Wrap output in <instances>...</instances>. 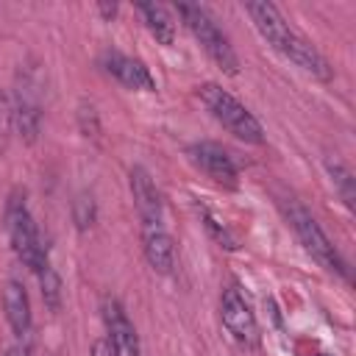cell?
Returning <instances> with one entry per match:
<instances>
[{
  "instance_id": "1",
  "label": "cell",
  "mask_w": 356,
  "mask_h": 356,
  "mask_svg": "<svg viewBox=\"0 0 356 356\" xmlns=\"http://www.w3.org/2000/svg\"><path fill=\"white\" fill-rule=\"evenodd\" d=\"M6 231H8V239H11L17 259L39 275L47 267V253H44V245L39 239V228L31 217V209H28L22 192H11V197L6 203Z\"/></svg>"
},
{
  "instance_id": "2",
  "label": "cell",
  "mask_w": 356,
  "mask_h": 356,
  "mask_svg": "<svg viewBox=\"0 0 356 356\" xmlns=\"http://www.w3.org/2000/svg\"><path fill=\"white\" fill-rule=\"evenodd\" d=\"M200 100L203 106L211 111V117L236 139L250 142V145H261L264 142V128L261 122L225 89H220L217 83H203L200 86Z\"/></svg>"
},
{
  "instance_id": "3",
  "label": "cell",
  "mask_w": 356,
  "mask_h": 356,
  "mask_svg": "<svg viewBox=\"0 0 356 356\" xmlns=\"http://www.w3.org/2000/svg\"><path fill=\"white\" fill-rule=\"evenodd\" d=\"M284 217L286 222L292 225L295 236L300 239V245L306 248V253L320 264L325 267L328 273H337L342 278H348V267L342 261V256L337 253V248L331 245V239L325 236V231L320 228V222L312 217V211L306 206H300L298 200H286L284 203Z\"/></svg>"
},
{
  "instance_id": "4",
  "label": "cell",
  "mask_w": 356,
  "mask_h": 356,
  "mask_svg": "<svg viewBox=\"0 0 356 356\" xmlns=\"http://www.w3.org/2000/svg\"><path fill=\"white\" fill-rule=\"evenodd\" d=\"M178 14L184 19V25L189 28V33L200 42V47L209 53V58L225 72V75H239V58L231 47V42L222 36V31L217 28V22L206 14V8L195 6V3H178Z\"/></svg>"
},
{
  "instance_id": "5",
  "label": "cell",
  "mask_w": 356,
  "mask_h": 356,
  "mask_svg": "<svg viewBox=\"0 0 356 356\" xmlns=\"http://www.w3.org/2000/svg\"><path fill=\"white\" fill-rule=\"evenodd\" d=\"M220 317H222L225 331L239 345H245V348H256L259 345V323H256V314H253L250 303L245 300V295H242V289L236 284H231V286L222 289Z\"/></svg>"
},
{
  "instance_id": "6",
  "label": "cell",
  "mask_w": 356,
  "mask_h": 356,
  "mask_svg": "<svg viewBox=\"0 0 356 356\" xmlns=\"http://www.w3.org/2000/svg\"><path fill=\"white\" fill-rule=\"evenodd\" d=\"M186 156L214 184H220L225 189H234L239 184V170H236L231 153L225 147H220L217 142H195L186 147Z\"/></svg>"
},
{
  "instance_id": "7",
  "label": "cell",
  "mask_w": 356,
  "mask_h": 356,
  "mask_svg": "<svg viewBox=\"0 0 356 356\" xmlns=\"http://www.w3.org/2000/svg\"><path fill=\"white\" fill-rule=\"evenodd\" d=\"M245 11H248V17L253 19V25H256V31L261 33V39H264L275 53L284 56V50L289 47L295 31L286 25V19L281 17V11H278L273 3H267V0L245 3Z\"/></svg>"
},
{
  "instance_id": "8",
  "label": "cell",
  "mask_w": 356,
  "mask_h": 356,
  "mask_svg": "<svg viewBox=\"0 0 356 356\" xmlns=\"http://www.w3.org/2000/svg\"><path fill=\"white\" fill-rule=\"evenodd\" d=\"M103 323H106V334H108V345L114 356H139V337L136 328L131 325V320L125 317L122 306L117 298H106L103 300Z\"/></svg>"
},
{
  "instance_id": "9",
  "label": "cell",
  "mask_w": 356,
  "mask_h": 356,
  "mask_svg": "<svg viewBox=\"0 0 356 356\" xmlns=\"http://www.w3.org/2000/svg\"><path fill=\"white\" fill-rule=\"evenodd\" d=\"M131 195H134L142 225H164L161 195H159V189H156V184H153V178L145 167L131 170Z\"/></svg>"
},
{
  "instance_id": "10",
  "label": "cell",
  "mask_w": 356,
  "mask_h": 356,
  "mask_svg": "<svg viewBox=\"0 0 356 356\" xmlns=\"http://www.w3.org/2000/svg\"><path fill=\"white\" fill-rule=\"evenodd\" d=\"M103 67L108 75H114L122 86L128 89H139V92H156V81L150 75V70L145 67V61L134 58V56H122L117 50L103 56Z\"/></svg>"
},
{
  "instance_id": "11",
  "label": "cell",
  "mask_w": 356,
  "mask_h": 356,
  "mask_svg": "<svg viewBox=\"0 0 356 356\" xmlns=\"http://www.w3.org/2000/svg\"><path fill=\"white\" fill-rule=\"evenodd\" d=\"M142 248H145L147 264L156 273H161V275L172 273V267H175V248H172V239H170L164 225H142Z\"/></svg>"
},
{
  "instance_id": "12",
  "label": "cell",
  "mask_w": 356,
  "mask_h": 356,
  "mask_svg": "<svg viewBox=\"0 0 356 356\" xmlns=\"http://www.w3.org/2000/svg\"><path fill=\"white\" fill-rule=\"evenodd\" d=\"M3 309H6V320L11 325V331L17 337H28L31 334V300L28 292L19 281H6L3 289Z\"/></svg>"
},
{
  "instance_id": "13",
  "label": "cell",
  "mask_w": 356,
  "mask_h": 356,
  "mask_svg": "<svg viewBox=\"0 0 356 356\" xmlns=\"http://www.w3.org/2000/svg\"><path fill=\"white\" fill-rule=\"evenodd\" d=\"M11 114H14V125L19 131V136L25 142H36L39 136V122H42V111H39V103L31 97L28 86L17 92V100L11 103Z\"/></svg>"
},
{
  "instance_id": "14",
  "label": "cell",
  "mask_w": 356,
  "mask_h": 356,
  "mask_svg": "<svg viewBox=\"0 0 356 356\" xmlns=\"http://www.w3.org/2000/svg\"><path fill=\"white\" fill-rule=\"evenodd\" d=\"M136 11L142 14V19H145L147 31L156 36V42L172 44V39H175V22L170 19V14H167L164 6H159V3H136Z\"/></svg>"
},
{
  "instance_id": "15",
  "label": "cell",
  "mask_w": 356,
  "mask_h": 356,
  "mask_svg": "<svg viewBox=\"0 0 356 356\" xmlns=\"http://www.w3.org/2000/svg\"><path fill=\"white\" fill-rule=\"evenodd\" d=\"M325 170H328V175H331V181H334V186H337V192H339V197H342V203L348 206V209H353V200H356V181H353V172L342 164V161H328L325 164Z\"/></svg>"
},
{
  "instance_id": "16",
  "label": "cell",
  "mask_w": 356,
  "mask_h": 356,
  "mask_svg": "<svg viewBox=\"0 0 356 356\" xmlns=\"http://www.w3.org/2000/svg\"><path fill=\"white\" fill-rule=\"evenodd\" d=\"M39 286H42V300L50 312H58L61 309V278L58 273L47 264L42 273H39Z\"/></svg>"
},
{
  "instance_id": "17",
  "label": "cell",
  "mask_w": 356,
  "mask_h": 356,
  "mask_svg": "<svg viewBox=\"0 0 356 356\" xmlns=\"http://www.w3.org/2000/svg\"><path fill=\"white\" fill-rule=\"evenodd\" d=\"M200 217H203V225H206V231L211 234V239L220 245V248H225V250H236V239L231 236V231L211 214V211H206V209H200Z\"/></svg>"
},
{
  "instance_id": "18",
  "label": "cell",
  "mask_w": 356,
  "mask_h": 356,
  "mask_svg": "<svg viewBox=\"0 0 356 356\" xmlns=\"http://www.w3.org/2000/svg\"><path fill=\"white\" fill-rule=\"evenodd\" d=\"M95 200H92V195H78V200H75V206H72V217H75V225L81 228V231H86L92 222H95Z\"/></svg>"
},
{
  "instance_id": "19",
  "label": "cell",
  "mask_w": 356,
  "mask_h": 356,
  "mask_svg": "<svg viewBox=\"0 0 356 356\" xmlns=\"http://www.w3.org/2000/svg\"><path fill=\"white\" fill-rule=\"evenodd\" d=\"M14 125V114H11V100L0 92V150L8 145V134Z\"/></svg>"
},
{
  "instance_id": "20",
  "label": "cell",
  "mask_w": 356,
  "mask_h": 356,
  "mask_svg": "<svg viewBox=\"0 0 356 356\" xmlns=\"http://www.w3.org/2000/svg\"><path fill=\"white\" fill-rule=\"evenodd\" d=\"M78 117H81V128H83V134H86V136H97L100 125H97V114H95V108H92V106H81Z\"/></svg>"
},
{
  "instance_id": "21",
  "label": "cell",
  "mask_w": 356,
  "mask_h": 356,
  "mask_svg": "<svg viewBox=\"0 0 356 356\" xmlns=\"http://www.w3.org/2000/svg\"><path fill=\"white\" fill-rule=\"evenodd\" d=\"M6 356H31V334H28V337H19V339L6 350Z\"/></svg>"
},
{
  "instance_id": "22",
  "label": "cell",
  "mask_w": 356,
  "mask_h": 356,
  "mask_svg": "<svg viewBox=\"0 0 356 356\" xmlns=\"http://www.w3.org/2000/svg\"><path fill=\"white\" fill-rule=\"evenodd\" d=\"M89 356H114V353H111V345H108L106 339H95Z\"/></svg>"
},
{
  "instance_id": "23",
  "label": "cell",
  "mask_w": 356,
  "mask_h": 356,
  "mask_svg": "<svg viewBox=\"0 0 356 356\" xmlns=\"http://www.w3.org/2000/svg\"><path fill=\"white\" fill-rule=\"evenodd\" d=\"M97 8H100V11H103V17H108V19L117 14V6H114V3H111V6H108V3H100Z\"/></svg>"
},
{
  "instance_id": "24",
  "label": "cell",
  "mask_w": 356,
  "mask_h": 356,
  "mask_svg": "<svg viewBox=\"0 0 356 356\" xmlns=\"http://www.w3.org/2000/svg\"><path fill=\"white\" fill-rule=\"evenodd\" d=\"M320 356H331V353H320Z\"/></svg>"
}]
</instances>
